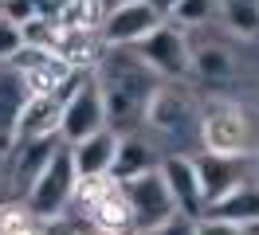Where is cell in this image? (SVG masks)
<instances>
[{
  "mask_svg": "<svg viewBox=\"0 0 259 235\" xmlns=\"http://www.w3.org/2000/svg\"><path fill=\"white\" fill-rule=\"evenodd\" d=\"M91 227L87 219H82L79 208H67V212H59V216L44 219V235H82Z\"/></svg>",
  "mask_w": 259,
  "mask_h": 235,
  "instance_id": "cell-25",
  "label": "cell"
},
{
  "mask_svg": "<svg viewBox=\"0 0 259 235\" xmlns=\"http://www.w3.org/2000/svg\"><path fill=\"white\" fill-rule=\"evenodd\" d=\"M196 235H259V223H232V219H220V216H200Z\"/></svg>",
  "mask_w": 259,
  "mask_h": 235,
  "instance_id": "cell-24",
  "label": "cell"
},
{
  "mask_svg": "<svg viewBox=\"0 0 259 235\" xmlns=\"http://www.w3.org/2000/svg\"><path fill=\"white\" fill-rule=\"evenodd\" d=\"M149 4H153V8H157L165 20H173V12H177V4H181V0H149Z\"/></svg>",
  "mask_w": 259,
  "mask_h": 235,
  "instance_id": "cell-29",
  "label": "cell"
},
{
  "mask_svg": "<svg viewBox=\"0 0 259 235\" xmlns=\"http://www.w3.org/2000/svg\"><path fill=\"white\" fill-rule=\"evenodd\" d=\"M106 102H102V90H98V78L95 71H82L79 82H75V90L67 94L63 102V125H59V137L67 145H75V141L91 137L98 129H106Z\"/></svg>",
  "mask_w": 259,
  "mask_h": 235,
  "instance_id": "cell-8",
  "label": "cell"
},
{
  "mask_svg": "<svg viewBox=\"0 0 259 235\" xmlns=\"http://www.w3.org/2000/svg\"><path fill=\"white\" fill-rule=\"evenodd\" d=\"M0 4H4V0H0Z\"/></svg>",
  "mask_w": 259,
  "mask_h": 235,
  "instance_id": "cell-34",
  "label": "cell"
},
{
  "mask_svg": "<svg viewBox=\"0 0 259 235\" xmlns=\"http://www.w3.org/2000/svg\"><path fill=\"white\" fill-rule=\"evenodd\" d=\"M216 20L224 24L228 35H236L243 43L259 39V0H220Z\"/></svg>",
  "mask_w": 259,
  "mask_h": 235,
  "instance_id": "cell-19",
  "label": "cell"
},
{
  "mask_svg": "<svg viewBox=\"0 0 259 235\" xmlns=\"http://www.w3.org/2000/svg\"><path fill=\"white\" fill-rule=\"evenodd\" d=\"M75 208L82 212V219L91 227L106 235H138V219H134L126 184L114 180V176H79Z\"/></svg>",
  "mask_w": 259,
  "mask_h": 235,
  "instance_id": "cell-2",
  "label": "cell"
},
{
  "mask_svg": "<svg viewBox=\"0 0 259 235\" xmlns=\"http://www.w3.org/2000/svg\"><path fill=\"white\" fill-rule=\"evenodd\" d=\"M251 172H255V180H259V149L251 153Z\"/></svg>",
  "mask_w": 259,
  "mask_h": 235,
  "instance_id": "cell-30",
  "label": "cell"
},
{
  "mask_svg": "<svg viewBox=\"0 0 259 235\" xmlns=\"http://www.w3.org/2000/svg\"><path fill=\"white\" fill-rule=\"evenodd\" d=\"M118 141H122V133H118L114 125H106V129H98V133H91V137H82V141H75V145H71V157H75L79 176H110L114 157H118Z\"/></svg>",
  "mask_w": 259,
  "mask_h": 235,
  "instance_id": "cell-14",
  "label": "cell"
},
{
  "mask_svg": "<svg viewBox=\"0 0 259 235\" xmlns=\"http://www.w3.org/2000/svg\"><path fill=\"white\" fill-rule=\"evenodd\" d=\"M193 114H196L193 94L185 90V86H177V82L165 78L161 86L153 90V98H149L146 125H142V129L157 133V137H177V133H185V129L193 125Z\"/></svg>",
  "mask_w": 259,
  "mask_h": 235,
  "instance_id": "cell-10",
  "label": "cell"
},
{
  "mask_svg": "<svg viewBox=\"0 0 259 235\" xmlns=\"http://www.w3.org/2000/svg\"><path fill=\"white\" fill-rule=\"evenodd\" d=\"M193 161H196V176H200V188H204L208 208L216 200H224L232 188H240L243 180H251V157H232V153H208V149H200Z\"/></svg>",
  "mask_w": 259,
  "mask_h": 235,
  "instance_id": "cell-11",
  "label": "cell"
},
{
  "mask_svg": "<svg viewBox=\"0 0 259 235\" xmlns=\"http://www.w3.org/2000/svg\"><path fill=\"white\" fill-rule=\"evenodd\" d=\"M236 55L224 43H200L193 47V75L204 82H232L236 78Z\"/></svg>",
  "mask_w": 259,
  "mask_h": 235,
  "instance_id": "cell-18",
  "label": "cell"
},
{
  "mask_svg": "<svg viewBox=\"0 0 259 235\" xmlns=\"http://www.w3.org/2000/svg\"><path fill=\"white\" fill-rule=\"evenodd\" d=\"M161 20L165 16L149 0H118V4H110V12H106L102 43L106 47H138Z\"/></svg>",
  "mask_w": 259,
  "mask_h": 235,
  "instance_id": "cell-9",
  "label": "cell"
},
{
  "mask_svg": "<svg viewBox=\"0 0 259 235\" xmlns=\"http://www.w3.org/2000/svg\"><path fill=\"white\" fill-rule=\"evenodd\" d=\"M200 149L208 153H232V157H251L259 149L255 141V125L247 118L243 106H232V102H216L200 114Z\"/></svg>",
  "mask_w": 259,
  "mask_h": 235,
  "instance_id": "cell-3",
  "label": "cell"
},
{
  "mask_svg": "<svg viewBox=\"0 0 259 235\" xmlns=\"http://www.w3.org/2000/svg\"><path fill=\"white\" fill-rule=\"evenodd\" d=\"M0 200H4V165H0Z\"/></svg>",
  "mask_w": 259,
  "mask_h": 235,
  "instance_id": "cell-31",
  "label": "cell"
},
{
  "mask_svg": "<svg viewBox=\"0 0 259 235\" xmlns=\"http://www.w3.org/2000/svg\"><path fill=\"white\" fill-rule=\"evenodd\" d=\"M208 216L232 219V223H259V180H243L240 188H232L224 200H216L208 208Z\"/></svg>",
  "mask_w": 259,
  "mask_h": 235,
  "instance_id": "cell-17",
  "label": "cell"
},
{
  "mask_svg": "<svg viewBox=\"0 0 259 235\" xmlns=\"http://www.w3.org/2000/svg\"><path fill=\"white\" fill-rule=\"evenodd\" d=\"M75 90V86H71ZM28 94L24 106L16 114L12 125V141H35V137H59V125H63V102L67 94Z\"/></svg>",
  "mask_w": 259,
  "mask_h": 235,
  "instance_id": "cell-12",
  "label": "cell"
},
{
  "mask_svg": "<svg viewBox=\"0 0 259 235\" xmlns=\"http://www.w3.org/2000/svg\"><path fill=\"white\" fill-rule=\"evenodd\" d=\"M95 78L102 90V102H106V122L118 133H134L146 125L149 98L165 82L134 47H106L95 67Z\"/></svg>",
  "mask_w": 259,
  "mask_h": 235,
  "instance_id": "cell-1",
  "label": "cell"
},
{
  "mask_svg": "<svg viewBox=\"0 0 259 235\" xmlns=\"http://www.w3.org/2000/svg\"><path fill=\"white\" fill-rule=\"evenodd\" d=\"M0 235H44V219L28 208V200L4 196L0 200Z\"/></svg>",
  "mask_w": 259,
  "mask_h": 235,
  "instance_id": "cell-21",
  "label": "cell"
},
{
  "mask_svg": "<svg viewBox=\"0 0 259 235\" xmlns=\"http://www.w3.org/2000/svg\"><path fill=\"white\" fill-rule=\"evenodd\" d=\"M102 51H106L102 31H87V28H63L59 31V43H55V55L67 59L75 71H95Z\"/></svg>",
  "mask_w": 259,
  "mask_h": 235,
  "instance_id": "cell-15",
  "label": "cell"
},
{
  "mask_svg": "<svg viewBox=\"0 0 259 235\" xmlns=\"http://www.w3.org/2000/svg\"><path fill=\"white\" fill-rule=\"evenodd\" d=\"M216 12H220V0H181L177 12H173V24L193 31V28H200V24L216 20Z\"/></svg>",
  "mask_w": 259,
  "mask_h": 235,
  "instance_id": "cell-23",
  "label": "cell"
},
{
  "mask_svg": "<svg viewBox=\"0 0 259 235\" xmlns=\"http://www.w3.org/2000/svg\"><path fill=\"white\" fill-rule=\"evenodd\" d=\"M110 4L106 0H67L59 8V24L63 28H87V31H102Z\"/></svg>",
  "mask_w": 259,
  "mask_h": 235,
  "instance_id": "cell-22",
  "label": "cell"
},
{
  "mask_svg": "<svg viewBox=\"0 0 259 235\" xmlns=\"http://www.w3.org/2000/svg\"><path fill=\"white\" fill-rule=\"evenodd\" d=\"M126 184V196L130 204H134V219H138V235H149L157 231V227H165L169 219H177V200H173V192H169V184H165L161 176V165L157 169L142 172V176H130V180H122Z\"/></svg>",
  "mask_w": 259,
  "mask_h": 235,
  "instance_id": "cell-7",
  "label": "cell"
},
{
  "mask_svg": "<svg viewBox=\"0 0 259 235\" xmlns=\"http://www.w3.org/2000/svg\"><path fill=\"white\" fill-rule=\"evenodd\" d=\"M51 55V47H35V43H24L16 51V55H12V59L4 63V67H8V71H16V75H28V71H35V67H39V63L48 59Z\"/></svg>",
  "mask_w": 259,
  "mask_h": 235,
  "instance_id": "cell-26",
  "label": "cell"
},
{
  "mask_svg": "<svg viewBox=\"0 0 259 235\" xmlns=\"http://www.w3.org/2000/svg\"><path fill=\"white\" fill-rule=\"evenodd\" d=\"M142 59L169 82H181L185 75H193V43H189V28H181L173 20H161L142 43L134 47Z\"/></svg>",
  "mask_w": 259,
  "mask_h": 235,
  "instance_id": "cell-5",
  "label": "cell"
},
{
  "mask_svg": "<svg viewBox=\"0 0 259 235\" xmlns=\"http://www.w3.org/2000/svg\"><path fill=\"white\" fill-rule=\"evenodd\" d=\"M20 47H24V31H20V24H12L8 16L0 12V63H8Z\"/></svg>",
  "mask_w": 259,
  "mask_h": 235,
  "instance_id": "cell-27",
  "label": "cell"
},
{
  "mask_svg": "<svg viewBox=\"0 0 259 235\" xmlns=\"http://www.w3.org/2000/svg\"><path fill=\"white\" fill-rule=\"evenodd\" d=\"M82 235H106V231H98V227H87V231H82Z\"/></svg>",
  "mask_w": 259,
  "mask_h": 235,
  "instance_id": "cell-32",
  "label": "cell"
},
{
  "mask_svg": "<svg viewBox=\"0 0 259 235\" xmlns=\"http://www.w3.org/2000/svg\"><path fill=\"white\" fill-rule=\"evenodd\" d=\"M157 165H161L157 149L134 129V133H122V141H118V157H114L110 176L114 180H130V176H142V172L157 169Z\"/></svg>",
  "mask_w": 259,
  "mask_h": 235,
  "instance_id": "cell-16",
  "label": "cell"
},
{
  "mask_svg": "<svg viewBox=\"0 0 259 235\" xmlns=\"http://www.w3.org/2000/svg\"><path fill=\"white\" fill-rule=\"evenodd\" d=\"M110 4H118V0H110Z\"/></svg>",
  "mask_w": 259,
  "mask_h": 235,
  "instance_id": "cell-33",
  "label": "cell"
},
{
  "mask_svg": "<svg viewBox=\"0 0 259 235\" xmlns=\"http://www.w3.org/2000/svg\"><path fill=\"white\" fill-rule=\"evenodd\" d=\"M59 145H67L63 137H35V141H8L4 145V196L24 200L28 188L35 184V176L48 169V161L59 153Z\"/></svg>",
  "mask_w": 259,
  "mask_h": 235,
  "instance_id": "cell-6",
  "label": "cell"
},
{
  "mask_svg": "<svg viewBox=\"0 0 259 235\" xmlns=\"http://www.w3.org/2000/svg\"><path fill=\"white\" fill-rule=\"evenodd\" d=\"M75 188H79V169H75V157H71V145H59V153L48 161V169L35 176V184L28 188V208H32L39 219H51L75 208Z\"/></svg>",
  "mask_w": 259,
  "mask_h": 235,
  "instance_id": "cell-4",
  "label": "cell"
},
{
  "mask_svg": "<svg viewBox=\"0 0 259 235\" xmlns=\"http://www.w3.org/2000/svg\"><path fill=\"white\" fill-rule=\"evenodd\" d=\"M161 176L173 200H177V212L189 219L208 216V200H204V188H200V176H196V161L189 153H169L161 157Z\"/></svg>",
  "mask_w": 259,
  "mask_h": 235,
  "instance_id": "cell-13",
  "label": "cell"
},
{
  "mask_svg": "<svg viewBox=\"0 0 259 235\" xmlns=\"http://www.w3.org/2000/svg\"><path fill=\"white\" fill-rule=\"evenodd\" d=\"M149 235H196V219L177 216V219H169L165 227H157V231H149Z\"/></svg>",
  "mask_w": 259,
  "mask_h": 235,
  "instance_id": "cell-28",
  "label": "cell"
},
{
  "mask_svg": "<svg viewBox=\"0 0 259 235\" xmlns=\"http://www.w3.org/2000/svg\"><path fill=\"white\" fill-rule=\"evenodd\" d=\"M24 98H28L24 78L4 67V71H0V145L12 141V125H16V114H20V106H24Z\"/></svg>",
  "mask_w": 259,
  "mask_h": 235,
  "instance_id": "cell-20",
  "label": "cell"
}]
</instances>
